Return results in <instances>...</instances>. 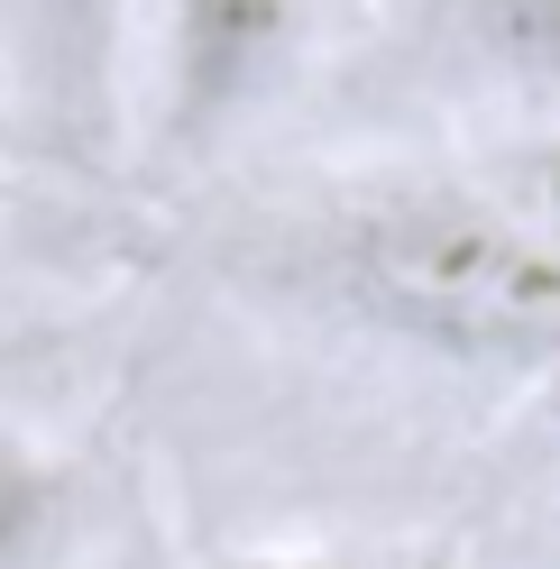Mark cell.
I'll use <instances>...</instances> for the list:
<instances>
[{
    "mask_svg": "<svg viewBox=\"0 0 560 569\" xmlns=\"http://www.w3.org/2000/svg\"><path fill=\"white\" fill-rule=\"evenodd\" d=\"M331 284L368 331L441 368L542 377L560 359V239L506 202L396 184L331 230Z\"/></svg>",
    "mask_w": 560,
    "mask_h": 569,
    "instance_id": "6da1fadb",
    "label": "cell"
},
{
    "mask_svg": "<svg viewBox=\"0 0 560 569\" xmlns=\"http://www.w3.org/2000/svg\"><path fill=\"white\" fill-rule=\"evenodd\" d=\"M312 0H157L148 47V129L174 157L239 138L303 64Z\"/></svg>",
    "mask_w": 560,
    "mask_h": 569,
    "instance_id": "7a4b0ae2",
    "label": "cell"
},
{
    "mask_svg": "<svg viewBox=\"0 0 560 569\" xmlns=\"http://www.w3.org/2000/svg\"><path fill=\"white\" fill-rule=\"evenodd\" d=\"M138 0H0V101L56 157H111L129 129Z\"/></svg>",
    "mask_w": 560,
    "mask_h": 569,
    "instance_id": "3957f363",
    "label": "cell"
},
{
    "mask_svg": "<svg viewBox=\"0 0 560 569\" xmlns=\"http://www.w3.org/2000/svg\"><path fill=\"white\" fill-rule=\"evenodd\" d=\"M441 74L506 120H560V0H432Z\"/></svg>",
    "mask_w": 560,
    "mask_h": 569,
    "instance_id": "277c9868",
    "label": "cell"
},
{
    "mask_svg": "<svg viewBox=\"0 0 560 569\" xmlns=\"http://www.w3.org/2000/svg\"><path fill=\"white\" fill-rule=\"evenodd\" d=\"M74 532V469L0 422V569H56Z\"/></svg>",
    "mask_w": 560,
    "mask_h": 569,
    "instance_id": "5b68a950",
    "label": "cell"
},
{
    "mask_svg": "<svg viewBox=\"0 0 560 569\" xmlns=\"http://www.w3.org/2000/svg\"><path fill=\"white\" fill-rule=\"evenodd\" d=\"M212 569H359V560H340V551H230Z\"/></svg>",
    "mask_w": 560,
    "mask_h": 569,
    "instance_id": "8992f818",
    "label": "cell"
},
{
    "mask_svg": "<svg viewBox=\"0 0 560 569\" xmlns=\"http://www.w3.org/2000/svg\"><path fill=\"white\" fill-rule=\"evenodd\" d=\"M542 422H551V441H560V359L542 368Z\"/></svg>",
    "mask_w": 560,
    "mask_h": 569,
    "instance_id": "52a82bcc",
    "label": "cell"
}]
</instances>
